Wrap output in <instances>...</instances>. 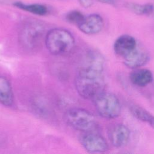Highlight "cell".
I'll list each match as a JSON object with an SVG mask.
<instances>
[{"mask_svg": "<svg viewBox=\"0 0 154 154\" xmlns=\"http://www.w3.org/2000/svg\"><path fill=\"white\" fill-rule=\"evenodd\" d=\"M13 5L20 10L35 15L44 16L48 13L47 7L41 4H25L20 1H16L14 2Z\"/></svg>", "mask_w": 154, "mask_h": 154, "instance_id": "5bb4252c", "label": "cell"}, {"mask_svg": "<svg viewBox=\"0 0 154 154\" xmlns=\"http://www.w3.org/2000/svg\"><path fill=\"white\" fill-rule=\"evenodd\" d=\"M43 25L37 21H30L22 28L20 40L22 43L29 48L35 46L42 38L44 32Z\"/></svg>", "mask_w": 154, "mask_h": 154, "instance_id": "5b68a950", "label": "cell"}, {"mask_svg": "<svg viewBox=\"0 0 154 154\" xmlns=\"http://www.w3.org/2000/svg\"><path fill=\"white\" fill-rule=\"evenodd\" d=\"M81 4L84 7H88L91 4V0H79Z\"/></svg>", "mask_w": 154, "mask_h": 154, "instance_id": "e0dca14e", "label": "cell"}, {"mask_svg": "<svg viewBox=\"0 0 154 154\" xmlns=\"http://www.w3.org/2000/svg\"><path fill=\"white\" fill-rule=\"evenodd\" d=\"M100 2L107 4H110V5H113L114 4L115 2L114 0H97Z\"/></svg>", "mask_w": 154, "mask_h": 154, "instance_id": "ac0fdd59", "label": "cell"}, {"mask_svg": "<svg viewBox=\"0 0 154 154\" xmlns=\"http://www.w3.org/2000/svg\"><path fill=\"white\" fill-rule=\"evenodd\" d=\"M137 45V40L134 37L123 34L115 40L113 48L116 54L123 58L132 52Z\"/></svg>", "mask_w": 154, "mask_h": 154, "instance_id": "30bf717a", "label": "cell"}, {"mask_svg": "<svg viewBox=\"0 0 154 154\" xmlns=\"http://www.w3.org/2000/svg\"><path fill=\"white\" fill-rule=\"evenodd\" d=\"M79 141L83 147L90 153H103L108 149L106 140L101 135L93 131L83 132Z\"/></svg>", "mask_w": 154, "mask_h": 154, "instance_id": "8992f818", "label": "cell"}, {"mask_svg": "<svg viewBox=\"0 0 154 154\" xmlns=\"http://www.w3.org/2000/svg\"><path fill=\"white\" fill-rule=\"evenodd\" d=\"M75 44L74 37L64 28H53L45 36V45L48 51L54 55H64L70 53Z\"/></svg>", "mask_w": 154, "mask_h": 154, "instance_id": "7a4b0ae2", "label": "cell"}, {"mask_svg": "<svg viewBox=\"0 0 154 154\" xmlns=\"http://www.w3.org/2000/svg\"><path fill=\"white\" fill-rule=\"evenodd\" d=\"M94 103L97 113L105 119H115L121 113L120 102L113 93L102 92L94 99Z\"/></svg>", "mask_w": 154, "mask_h": 154, "instance_id": "277c9868", "label": "cell"}, {"mask_svg": "<svg viewBox=\"0 0 154 154\" xmlns=\"http://www.w3.org/2000/svg\"><path fill=\"white\" fill-rule=\"evenodd\" d=\"M123 58L126 67L135 69L146 64L150 60V55L145 48L137 45L132 52Z\"/></svg>", "mask_w": 154, "mask_h": 154, "instance_id": "52a82bcc", "label": "cell"}, {"mask_svg": "<svg viewBox=\"0 0 154 154\" xmlns=\"http://www.w3.org/2000/svg\"><path fill=\"white\" fill-rule=\"evenodd\" d=\"M13 101L14 95L10 82L5 77L0 75V103L10 106Z\"/></svg>", "mask_w": 154, "mask_h": 154, "instance_id": "7c38bea8", "label": "cell"}, {"mask_svg": "<svg viewBox=\"0 0 154 154\" xmlns=\"http://www.w3.org/2000/svg\"><path fill=\"white\" fill-rule=\"evenodd\" d=\"M126 7L134 13L138 15H149L154 11V6L151 4H138L136 3H127Z\"/></svg>", "mask_w": 154, "mask_h": 154, "instance_id": "9a60e30c", "label": "cell"}, {"mask_svg": "<svg viewBox=\"0 0 154 154\" xmlns=\"http://www.w3.org/2000/svg\"><path fill=\"white\" fill-rule=\"evenodd\" d=\"M153 79L152 72L147 69H135L129 76V79L134 85L144 87L150 84Z\"/></svg>", "mask_w": 154, "mask_h": 154, "instance_id": "8fae6325", "label": "cell"}, {"mask_svg": "<svg viewBox=\"0 0 154 154\" xmlns=\"http://www.w3.org/2000/svg\"><path fill=\"white\" fill-rule=\"evenodd\" d=\"M64 118L68 125L82 132L93 131L96 126L94 116L85 109L79 108L69 109L65 113Z\"/></svg>", "mask_w": 154, "mask_h": 154, "instance_id": "3957f363", "label": "cell"}, {"mask_svg": "<svg viewBox=\"0 0 154 154\" xmlns=\"http://www.w3.org/2000/svg\"><path fill=\"white\" fill-rule=\"evenodd\" d=\"M85 16L78 10H72L67 13L66 18V20L78 26L84 20Z\"/></svg>", "mask_w": 154, "mask_h": 154, "instance_id": "2e32d148", "label": "cell"}, {"mask_svg": "<svg viewBox=\"0 0 154 154\" xmlns=\"http://www.w3.org/2000/svg\"><path fill=\"white\" fill-rule=\"evenodd\" d=\"M131 132L125 125L117 124L112 126L108 131V137L111 144L115 147L125 146L129 141Z\"/></svg>", "mask_w": 154, "mask_h": 154, "instance_id": "ba28073f", "label": "cell"}, {"mask_svg": "<svg viewBox=\"0 0 154 154\" xmlns=\"http://www.w3.org/2000/svg\"><path fill=\"white\" fill-rule=\"evenodd\" d=\"M131 113L138 120L146 123L154 129V116L142 106L131 104L129 106Z\"/></svg>", "mask_w": 154, "mask_h": 154, "instance_id": "4fadbf2b", "label": "cell"}, {"mask_svg": "<svg viewBox=\"0 0 154 154\" xmlns=\"http://www.w3.org/2000/svg\"><path fill=\"white\" fill-rule=\"evenodd\" d=\"M104 69L94 66L82 65L75 78L78 94L86 99L94 100L104 91Z\"/></svg>", "mask_w": 154, "mask_h": 154, "instance_id": "6da1fadb", "label": "cell"}, {"mask_svg": "<svg viewBox=\"0 0 154 154\" xmlns=\"http://www.w3.org/2000/svg\"><path fill=\"white\" fill-rule=\"evenodd\" d=\"M103 26L104 22L101 16L98 14H91L85 16L84 20L78 27L83 33L93 35L100 32Z\"/></svg>", "mask_w": 154, "mask_h": 154, "instance_id": "9c48e42d", "label": "cell"}]
</instances>
